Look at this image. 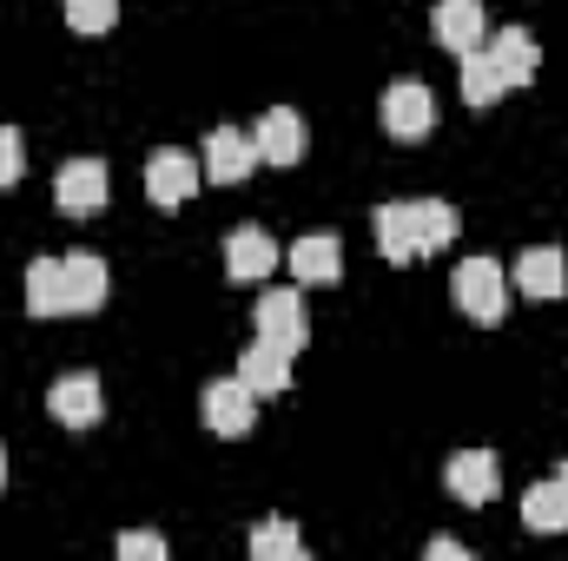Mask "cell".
<instances>
[{"label":"cell","mask_w":568,"mask_h":561,"mask_svg":"<svg viewBox=\"0 0 568 561\" xmlns=\"http://www.w3.org/2000/svg\"><path fill=\"white\" fill-rule=\"evenodd\" d=\"M252 165H258V140H252V133L219 126V133L205 140V178H212V185H245Z\"/></svg>","instance_id":"30bf717a"},{"label":"cell","mask_w":568,"mask_h":561,"mask_svg":"<svg viewBox=\"0 0 568 561\" xmlns=\"http://www.w3.org/2000/svg\"><path fill=\"white\" fill-rule=\"evenodd\" d=\"M106 265L93 258V252H80V258H67V297H73V310L80 317H93L100 304H106Z\"/></svg>","instance_id":"ffe728a7"},{"label":"cell","mask_w":568,"mask_h":561,"mask_svg":"<svg viewBox=\"0 0 568 561\" xmlns=\"http://www.w3.org/2000/svg\"><path fill=\"white\" fill-rule=\"evenodd\" d=\"M489 60L503 67V80H509V93H516V86L536 80V60H542V53H536V40H529L523 27H503V33L489 40Z\"/></svg>","instance_id":"ac0fdd59"},{"label":"cell","mask_w":568,"mask_h":561,"mask_svg":"<svg viewBox=\"0 0 568 561\" xmlns=\"http://www.w3.org/2000/svg\"><path fill=\"white\" fill-rule=\"evenodd\" d=\"M0 489H7V449H0Z\"/></svg>","instance_id":"f1b7e54d"},{"label":"cell","mask_w":568,"mask_h":561,"mask_svg":"<svg viewBox=\"0 0 568 561\" xmlns=\"http://www.w3.org/2000/svg\"><path fill=\"white\" fill-rule=\"evenodd\" d=\"M377 252L390 265H417V225H410V205H377Z\"/></svg>","instance_id":"d6986e66"},{"label":"cell","mask_w":568,"mask_h":561,"mask_svg":"<svg viewBox=\"0 0 568 561\" xmlns=\"http://www.w3.org/2000/svg\"><path fill=\"white\" fill-rule=\"evenodd\" d=\"M523 529H529V536H562L568 529V496L556 482H536V489L523 496Z\"/></svg>","instance_id":"44dd1931"},{"label":"cell","mask_w":568,"mask_h":561,"mask_svg":"<svg viewBox=\"0 0 568 561\" xmlns=\"http://www.w3.org/2000/svg\"><path fill=\"white\" fill-rule=\"evenodd\" d=\"M27 310L33 317H67L73 310V297H67V258L27 265Z\"/></svg>","instance_id":"2e32d148"},{"label":"cell","mask_w":568,"mask_h":561,"mask_svg":"<svg viewBox=\"0 0 568 561\" xmlns=\"http://www.w3.org/2000/svg\"><path fill=\"white\" fill-rule=\"evenodd\" d=\"M278 245H272V232L265 225H239L232 238H225V272H232V284H258L278 272Z\"/></svg>","instance_id":"9c48e42d"},{"label":"cell","mask_w":568,"mask_h":561,"mask_svg":"<svg viewBox=\"0 0 568 561\" xmlns=\"http://www.w3.org/2000/svg\"><path fill=\"white\" fill-rule=\"evenodd\" d=\"M252 140H258V165H297V159H304V120H297L291 106H272V113L252 126Z\"/></svg>","instance_id":"4fadbf2b"},{"label":"cell","mask_w":568,"mask_h":561,"mask_svg":"<svg viewBox=\"0 0 568 561\" xmlns=\"http://www.w3.org/2000/svg\"><path fill=\"white\" fill-rule=\"evenodd\" d=\"M67 20H73V33H106L113 20H120V0H67Z\"/></svg>","instance_id":"cb8c5ba5"},{"label":"cell","mask_w":568,"mask_h":561,"mask_svg":"<svg viewBox=\"0 0 568 561\" xmlns=\"http://www.w3.org/2000/svg\"><path fill=\"white\" fill-rule=\"evenodd\" d=\"M284 258H291V278H297V284H337V278H344V245H337L331 232L297 238Z\"/></svg>","instance_id":"5bb4252c"},{"label":"cell","mask_w":568,"mask_h":561,"mask_svg":"<svg viewBox=\"0 0 568 561\" xmlns=\"http://www.w3.org/2000/svg\"><path fill=\"white\" fill-rule=\"evenodd\" d=\"M556 489H562V496H568V462H562V469H556Z\"/></svg>","instance_id":"83f0119b"},{"label":"cell","mask_w":568,"mask_h":561,"mask_svg":"<svg viewBox=\"0 0 568 561\" xmlns=\"http://www.w3.org/2000/svg\"><path fill=\"white\" fill-rule=\"evenodd\" d=\"M199 410H205V429L212 436H245L258 422V390L245 377H219V384H205Z\"/></svg>","instance_id":"7a4b0ae2"},{"label":"cell","mask_w":568,"mask_h":561,"mask_svg":"<svg viewBox=\"0 0 568 561\" xmlns=\"http://www.w3.org/2000/svg\"><path fill=\"white\" fill-rule=\"evenodd\" d=\"M377 120H384L390 140H424L429 120H436V100H429L424 80H397V86L377 100Z\"/></svg>","instance_id":"8992f818"},{"label":"cell","mask_w":568,"mask_h":561,"mask_svg":"<svg viewBox=\"0 0 568 561\" xmlns=\"http://www.w3.org/2000/svg\"><path fill=\"white\" fill-rule=\"evenodd\" d=\"M410 225H417V258H429V252L456 245L463 212H456V205H443V198H417V205H410Z\"/></svg>","instance_id":"e0dca14e"},{"label":"cell","mask_w":568,"mask_h":561,"mask_svg":"<svg viewBox=\"0 0 568 561\" xmlns=\"http://www.w3.org/2000/svg\"><path fill=\"white\" fill-rule=\"evenodd\" d=\"M258 337L284 344L291 357L311 344V317H304V297H297V290H265V297H258Z\"/></svg>","instance_id":"8fae6325"},{"label":"cell","mask_w":568,"mask_h":561,"mask_svg":"<svg viewBox=\"0 0 568 561\" xmlns=\"http://www.w3.org/2000/svg\"><path fill=\"white\" fill-rule=\"evenodd\" d=\"M483 33H489V20H483V0H436L429 7V40L443 47V53H476L483 47Z\"/></svg>","instance_id":"5b68a950"},{"label":"cell","mask_w":568,"mask_h":561,"mask_svg":"<svg viewBox=\"0 0 568 561\" xmlns=\"http://www.w3.org/2000/svg\"><path fill=\"white\" fill-rule=\"evenodd\" d=\"M429 561H469V549H463L456 536H436V542H429Z\"/></svg>","instance_id":"4316f807"},{"label":"cell","mask_w":568,"mask_h":561,"mask_svg":"<svg viewBox=\"0 0 568 561\" xmlns=\"http://www.w3.org/2000/svg\"><path fill=\"white\" fill-rule=\"evenodd\" d=\"M47 410L67 422V429H93V422L106 417V404H100V377H93V370L60 377V384L47 390Z\"/></svg>","instance_id":"7c38bea8"},{"label":"cell","mask_w":568,"mask_h":561,"mask_svg":"<svg viewBox=\"0 0 568 561\" xmlns=\"http://www.w3.org/2000/svg\"><path fill=\"white\" fill-rule=\"evenodd\" d=\"M252 555H258V561H304V536H297L291 522L272 516V522H258V529H252Z\"/></svg>","instance_id":"603a6c76"},{"label":"cell","mask_w":568,"mask_h":561,"mask_svg":"<svg viewBox=\"0 0 568 561\" xmlns=\"http://www.w3.org/2000/svg\"><path fill=\"white\" fill-rule=\"evenodd\" d=\"M120 561H165L159 536H120Z\"/></svg>","instance_id":"484cf974"},{"label":"cell","mask_w":568,"mask_h":561,"mask_svg":"<svg viewBox=\"0 0 568 561\" xmlns=\"http://www.w3.org/2000/svg\"><path fill=\"white\" fill-rule=\"evenodd\" d=\"M503 93H509V80H503V67L489 60V47L463 53V100H469V106H496Z\"/></svg>","instance_id":"7402d4cb"},{"label":"cell","mask_w":568,"mask_h":561,"mask_svg":"<svg viewBox=\"0 0 568 561\" xmlns=\"http://www.w3.org/2000/svg\"><path fill=\"white\" fill-rule=\"evenodd\" d=\"M449 297L463 304V317L503 324V317H509V272H503L496 258H463V265L449 272Z\"/></svg>","instance_id":"6da1fadb"},{"label":"cell","mask_w":568,"mask_h":561,"mask_svg":"<svg viewBox=\"0 0 568 561\" xmlns=\"http://www.w3.org/2000/svg\"><path fill=\"white\" fill-rule=\"evenodd\" d=\"M199 178H205V165H199L192 152H172V145H165V152H152V159H145V198H152V205H165V212H172V205H185V198L199 192Z\"/></svg>","instance_id":"277c9868"},{"label":"cell","mask_w":568,"mask_h":561,"mask_svg":"<svg viewBox=\"0 0 568 561\" xmlns=\"http://www.w3.org/2000/svg\"><path fill=\"white\" fill-rule=\"evenodd\" d=\"M239 377H245L258 397H284V390H291V350L272 344V337H258V344L239 357Z\"/></svg>","instance_id":"9a60e30c"},{"label":"cell","mask_w":568,"mask_h":561,"mask_svg":"<svg viewBox=\"0 0 568 561\" xmlns=\"http://www.w3.org/2000/svg\"><path fill=\"white\" fill-rule=\"evenodd\" d=\"M20 172H27V145L13 126H0V185H20Z\"/></svg>","instance_id":"d4e9b609"},{"label":"cell","mask_w":568,"mask_h":561,"mask_svg":"<svg viewBox=\"0 0 568 561\" xmlns=\"http://www.w3.org/2000/svg\"><path fill=\"white\" fill-rule=\"evenodd\" d=\"M509 284H516L523 297H536V304H562L568 297V258L556 252V245H529V252L516 258Z\"/></svg>","instance_id":"ba28073f"},{"label":"cell","mask_w":568,"mask_h":561,"mask_svg":"<svg viewBox=\"0 0 568 561\" xmlns=\"http://www.w3.org/2000/svg\"><path fill=\"white\" fill-rule=\"evenodd\" d=\"M443 489H449L456 502L483 509V502H496V489H503V462H496L489 449H463V456H449V469H443Z\"/></svg>","instance_id":"52a82bcc"},{"label":"cell","mask_w":568,"mask_h":561,"mask_svg":"<svg viewBox=\"0 0 568 561\" xmlns=\"http://www.w3.org/2000/svg\"><path fill=\"white\" fill-rule=\"evenodd\" d=\"M106 165L100 159H67L60 165V178H53V205L67 212V218H93V212H106Z\"/></svg>","instance_id":"3957f363"}]
</instances>
